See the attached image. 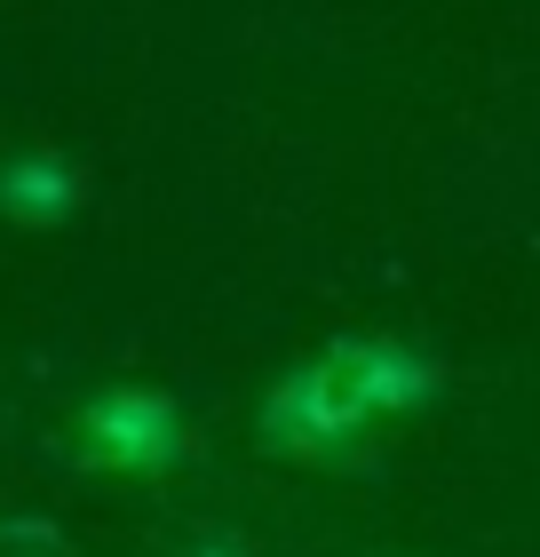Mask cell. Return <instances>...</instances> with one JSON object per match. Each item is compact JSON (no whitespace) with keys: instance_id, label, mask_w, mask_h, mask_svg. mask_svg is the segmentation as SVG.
Here are the masks:
<instances>
[{"instance_id":"obj_1","label":"cell","mask_w":540,"mask_h":557,"mask_svg":"<svg viewBox=\"0 0 540 557\" xmlns=\"http://www.w3.org/2000/svg\"><path fill=\"white\" fill-rule=\"evenodd\" d=\"M437 383V367L414 359L405 343H334L318 367H302L287 391L271 398V438L278 446H342L350 430L374 414H398Z\"/></svg>"},{"instance_id":"obj_2","label":"cell","mask_w":540,"mask_h":557,"mask_svg":"<svg viewBox=\"0 0 540 557\" xmlns=\"http://www.w3.org/2000/svg\"><path fill=\"white\" fill-rule=\"evenodd\" d=\"M112 438H120L127 454H160V446H167L160 398H112Z\"/></svg>"}]
</instances>
